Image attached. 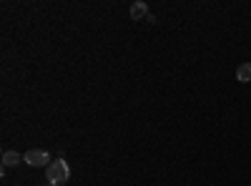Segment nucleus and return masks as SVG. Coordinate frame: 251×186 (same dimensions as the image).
Returning a JSON list of instances; mask_svg holds the SVG:
<instances>
[{"mask_svg": "<svg viewBox=\"0 0 251 186\" xmlns=\"http://www.w3.org/2000/svg\"><path fill=\"white\" fill-rule=\"evenodd\" d=\"M236 80H239V83H251V63H249V60L236 68Z\"/></svg>", "mask_w": 251, "mask_h": 186, "instance_id": "obj_4", "label": "nucleus"}, {"mask_svg": "<svg viewBox=\"0 0 251 186\" xmlns=\"http://www.w3.org/2000/svg\"><path fill=\"white\" fill-rule=\"evenodd\" d=\"M68 179H71V169H68V163L63 161V159L50 161V166L46 169V181H48V186H63Z\"/></svg>", "mask_w": 251, "mask_h": 186, "instance_id": "obj_1", "label": "nucleus"}, {"mask_svg": "<svg viewBox=\"0 0 251 186\" xmlns=\"http://www.w3.org/2000/svg\"><path fill=\"white\" fill-rule=\"evenodd\" d=\"M149 13H151V10H149V5H146L143 0H138V3L131 5V18H133V20H146V18H149Z\"/></svg>", "mask_w": 251, "mask_h": 186, "instance_id": "obj_3", "label": "nucleus"}, {"mask_svg": "<svg viewBox=\"0 0 251 186\" xmlns=\"http://www.w3.org/2000/svg\"><path fill=\"white\" fill-rule=\"evenodd\" d=\"M18 163H23V156H20L18 151H5V154H3V166H5V169L18 166Z\"/></svg>", "mask_w": 251, "mask_h": 186, "instance_id": "obj_5", "label": "nucleus"}, {"mask_svg": "<svg viewBox=\"0 0 251 186\" xmlns=\"http://www.w3.org/2000/svg\"><path fill=\"white\" fill-rule=\"evenodd\" d=\"M50 154L48 151H43V149H30V151H25L23 154V163H28V166H33V169H40V166H50Z\"/></svg>", "mask_w": 251, "mask_h": 186, "instance_id": "obj_2", "label": "nucleus"}]
</instances>
